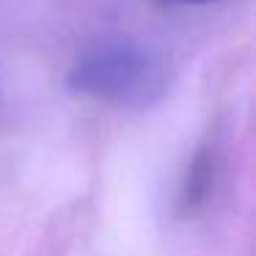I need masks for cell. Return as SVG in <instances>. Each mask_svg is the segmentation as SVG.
Instances as JSON below:
<instances>
[{
  "label": "cell",
  "instance_id": "7a4b0ae2",
  "mask_svg": "<svg viewBox=\"0 0 256 256\" xmlns=\"http://www.w3.org/2000/svg\"><path fill=\"white\" fill-rule=\"evenodd\" d=\"M176 3H212V0H176Z\"/></svg>",
  "mask_w": 256,
  "mask_h": 256
},
{
  "label": "cell",
  "instance_id": "6da1fadb",
  "mask_svg": "<svg viewBox=\"0 0 256 256\" xmlns=\"http://www.w3.org/2000/svg\"><path fill=\"white\" fill-rule=\"evenodd\" d=\"M168 69L152 50L132 42H105L69 69V88L113 108H149L166 94Z\"/></svg>",
  "mask_w": 256,
  "mask_h": 256
}]
</instances>
